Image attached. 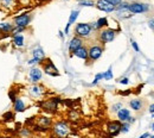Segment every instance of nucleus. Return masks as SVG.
Returning <instances> with one entry per match:
<instances>
[{"label": "nucleus", "instance_id": "f704fd0d", "mask_svg": "<svg viewBox=\"0 0 154 138\" xmlns=\"http://www.w3.org/2000/svg\"><path fill=\"white\" fill-rule=\"evenodd\" d=\"M152 127H153V130H154V124H153V126H152Z\"/></svg>", "mask_w": 154, "mask_h": 138}, {"label": "nucleus", "instance_id": "7c9ffc66", "mask_svg": "<svg viewBox=\"0 0 154 138\" xmlns=\"http://www.w3.org/2000/svg\"><path fill=\"white\" fill-rule=\"evenodd\" d=\"M148 25H149V27H151V29L154 31V19L149 20V21H148Z\"/></svg>", "mask_w": 154, "mask_h": 138}, {"label": "nucleus", "instance_id": "6ab92c4d", "mask_svg": "<svg viewBox=\"0 0 154 138\" xmlns=\"http://www.w3.org/2000/svg\"><path fill=\"white\" fill-rule=\"evenodd\" d=\"M13 43L17 45V47H23L24 45V37L21 35H16L13 37Z\"/></svg>", "mask_w": 154, "mask_h": 138}, {"label": "nucleus", "instance_id": "f8f14e48", "mask_svg": "<svg viewBox=\"0 0 154 138\" xmlns=\"http://www.w3.org/2000/svg\"><path fill=\"white\" fill-rule=\"evenodd\" d=\"M74 55L78 57V59H88V49L84 47V45H82L81 48H78L76 51L74 53Z\"/></svg>", "mask_w": 154, "mask_h": 138}, {"label": "nucleus", "instance_id": "e433bc0d", "mask_svg": "<svg viewBox=\"0 0 154 138\" xmlns=\"http://www.w3.org/2000/svg\"><path fill=\"white\" fill-rule=\"evenodd\" d=\"M151 138H154V136H152V137H151Z\"/></svg>", "mask_w": 154, "mask_h": 138}, {"label": "nucleus", "instance_id": "c85d7f7f", "mask_svg": "<svg viewBox=\"0 0 154 138\" xmlns=\"http://www.w3.org/2000/svg\"><path fill=\"white\" fill-rule=\"evenodd\" d=\"M132 47L134 48V50H135V51H136V53H139V51H140V49H139V47H137V44L135 43L134 40H132Z\"/></svg>", "mask_w": 154, "mask_h": 138}, {"label": "nucleus", "instance_id": "72a5a7b5", "mask_svg": "<svg viewBox=\"0 0 154 138\" xmlns=\"http://www.w3.org/2000/svg\"><path fill=\"white\" fill-rule=\"evenodd\" d=\"M77 2H79V4H83V2H85L87 0H76Z\"/></svg>", "mask_w": 154, "mask_h": 138}, {"label": "nucleus", "instance_id": "f3484780", "mask_svg": "<svg viewBox=\"0 0 154 138\" xmlns=\"http://www.w3.org/2000/svg\"><path fill=\"white\" fill-rule=\"evenodd\" d=\"M32 53H33V59H36L37 62H42L43 59H45V54H44V51H43L40 48L35 49Z\"/></svg>", "mask_w": 154, "mask_h": 138}, {"label": "nucleus", "instance_id": "39448f33", "mask_svg": "<svg viewBox=\"0 0 154 138\" xmlns=\"http://www.w3.org/2000/svg\"><path fill=\"white\" fill-rule=\"evenodd\" d=\"M42 64H43V69H44V72L46 73V74H49V75H52V76H58L59 75V73H58V69L55 67V64L50 61V59H46V62H40Z\"/></svg>", "mask_w": 154, "mask_h": 138}, {"label": "nucleus", "instance_id": "bb28decb", "mask_svg": "<svg viewBox=\"0 0 154 138\" xmlns=\"http://www.w3.org/2000/svg\"><path fill=\"white\" fill-rule=\"evenodd\" d=\"M107 1H108L109 4H112V5H114V6H116V5H120L122 0H107Z\"/></svg>", "mask_w": 154, "mask_h": 138}, {"label": "nucleus", "instance_id": "dca6fc26", "mask_svg": "<svg viewBox=\"0 0 154 138\" xmlns=\"http://www.w3.org/2000/svg\"><path fill=\"white\" fill-rule=\"evenodd\" d=\"M78 11H72L71 12V14H70V18H69V21H68V24H66V27H65V34H68L69 32V29H70V26H71V24H74L75 23V20L77 19V17H78Z\"/></svg>", "mask_w": 154, "mask_h": 138}, {"label": "nucleus", "instance_id": "f03ea898", "mask_svg": "<svg viewBox=\"0 0 154 138\" xmlns=\"http://www.w3.org/2000/svg\"><path fill=\"white\" fill-rule=\"evenodd\" d=\"M102 53H103V47L102 45H100V44L91 45L88 49V59L94 62V61H96L102 56Z\"/></svg>", "mask_w": 154, "mask_h": 138}, {"label": "nucleus", "instance_id": "393cba45", "mask_svg": "<svg viewBox=\"0 0 154 138\" xmlns=\"http://www.w3.org/2000/svg\"><path fill=\"white\" fill-rule=\"evenodd\" d=\"M128 130H129V124H123V125H121V130H120V131L127 132Z\"/></svg>", "mask_w": 154, "mask_h": 138}, {"label": "nucleus", "instance_id": "a878e982", "mask_svg": "<svg viewBox=\"0 0 154 138\" xmlns=\"http://www.w3.org/2000/svg\"><path fill=\"white\" fill-rule=\"evenodd\" d=\"M103 78V74H97L96 76H95V80H94V82H93V85H96L97 82L100 81V80Z\"/></svg>", "mask_w": 154, "mask_h": 138}, {"label": "nucleus", "instance_id": "1a4fd4ad", "mask_svg": "<svg viewBox=\"0 0 154 138\" xmlns=\"http://www.w3.org/2000/svg\"><path fill=\"white\" fill-rule=\"evenodd\" d=\"M83 45V40L75 36L72 40H70V44H69V53H70V56L74 55V53L76 51L78 48H81Z\"/></svg>", "mask_w": 154, "mask_h": 138}, {"label": "nucleus", "instance_id": "cd10ccee", "mask_svg": "<svg viewBox=\"0 0 154 138\" xmlns=\"http://www.w3.org/2000/svg\"><path fill=\"white\" fill-rule=\"evenodd\" d=\"M121 108H122V105H121V104H116V105H114V106H113V111H119V110H121Z\"/></svg>", "mask_w": 154, "mask_h": 138}, {"label": "nucleus", "instance_id": "a211bd4d", "mask_svg": "<svg viewBox=\"0 0 154 138\" xmlns=\"http://www.w3.org/2000/svg\"><path fill=\"white\" fill-rule=\"evenodd\" d=\"M129 105H131L132 110H134V111H140V110L142 108V106H143V104H142V101H141L140 99H134V100H132V101L129 102Z\"/></svg>", "mask_w": 154, "mask_h": 138}, {"label": "nucleus", "instance_id": "0eeeda50", "mask_svg": "<svg viewBox=\"0 0 154 138\" xmlns=\"http://www.w3.org/2000/svg\"><path fill=\"white\" fill-rule=\"evenodd\" d=\"M30 21H31V16H29V14H20V16L14 18V25L17 27H23L24 29L25 26H27L30 24Z\"/></svg>", "mask_w": 154, "mask_h": 138}, {"label": "nucleus", "instance_id": "2f4dec72", "mask_svg": "<svg viewBox=\"0 0 154 138\" xmlns=\"http://www.w3.org/2000/svg\"><path fill=\"white\" fill-rule=\"evenodd\" d=\"M149 112H151V113H154V104L149 106Z\"/></svg>", "mask_w": 154, "mask_h": 138}, {"label": "nucleus", "instance_id": "20e7f679", "mask_svg": "<svg viewBox=\"0 0 154 138\" xmlns=\"http://www.w3.org/2000/svg\"><path fill=\"white\" fill-rule=\"evenodd\" d=\"M54 131H55V133L57 135L58 137H66L69 135V132H70V129H69V126L65 123L59 121V123H57L55 125Z\"/></svg>", "mask_w": 154, "mask_h": 138}, {"label": "nucleus", "instance_id": "5701e85b", "mask_svg": "<svg viewBox=\"0 0 154 138\" xmlns=\"http://www.w3.org/2000/svg\"><path fill=\"white\" fill-rule=\"evenodd\" d=\"M2 118L5 119V120H13L14 119V114L12 112H6V113H4Z\"/></svg>", "mask_w": 154, "mask_h": 138}, {"label": "nucleus", "instance_id": "4468645a", "mask_svg": "<svg viewBox=\"0 0 154 138\" xmlns=\"http://www.w3.org/2000/svg\"><path fill=\"white\" fill-rule=\"evenodd\" d=\"M13 108H14L16 112H24V111L26 110V106H25V104H24L23 100L16 99V100L13 101Z\"/></svg>", "mask_w": 154, "mask_h": 138}, {"label": "nucleus", "instance_id": "412c9836", "mask_svg": "<svg viewBox=\"0 0 154 138\" xmlns=\"http://www.w3.org/2000/svg\"><path fill=\"white\" fill-rule=\"evenodd\" d=\"M42 93H43V92H42V88L38 87V86H33V87L31 88V94H32L33 97H38Z\"/></svg>", "mask_w": 154, "mask_h": 138}, {"label": "nucleus", "instance_id": "b1692460", "mask_svg": "<svg viewBox=\"0 0 154 138\" xmlns=\"http://www.w3.org/2000/svg\"><path fill=\"white\" fill-rule=\"evenodd\" d=\"M39 121H40V124H42V125H44V126H45V125H50V124H51V119H49V118H42Z\"/></svg>", "mask_w": 154, "mask_h": 138}, {"label": "nucleus", "instance_id": "c9c22d12", "mask_svg": "<svg viewBox=\"0 0 154 138\" xmlns=\"http://www.w3.org/2000/svg\"><path fill=\"white\" fill-rule=\"evenodd\" d=\"M59 138H66V137H59Z\"/></svg>", "mask_w": 154, "mask_h": 138}, {"label": "nucleus", "instance_id": "2eb2a0df", "mask_svg": "<svg viewBox=\"0 0 154 138\" xmlns=\"http://www.w3.org/2000/svg\"><path fill=\"white\" fill-rule=\"evenodd\" d=\"M13 26L12 24L10 23H1L0 24V32L1 34H10V32H13Z\"/></svg>", "mask_w": 154, "mask_h": 138}, {"label": "nucleus", "instance_id": "f257e3e1", "mask_svg": "<svg viewBox=\"0 0 154 138\" xmlns=\"http://www.w3.org/2000/svg\"><path fill=\"white\" fill-rule=\"evenodd\" d=\"M91 30H93V26L90 24H87V23H79L77 24L76 27H75V35L79 38H87L90 36L91 34Z\"/></svg>", "mask_w": 154, "mask_h": 138}, {"label": "nucleus", "instance_id": "4be33fe9", "mask_svg": "<svg viewBox=\"0 0 154 138\" xmlns=\"http://www.w3.org/2000/svg\"><path fill=\"white\" fill-rule=\"evenodd\" d=\"M103 79H106V80L113 79V72H112V67H109V69L107 70V73H106V74H103Z\"/></svg>", "mask_w": 154, "mask_h": 138}, {"label": "nucleus", "instance_id": "7ed1b4c3", "mask_svg": "<svg viewBox=\"0 0 154 138\" xmlns=\"http://www.w3.org/2000/svg\"><path fill=\"white\" fill-rule=\"evenodd\" d=\"M115 30L113 29H106V30H102L98 35V40H101L102 43H109L112 40H114L115 38Z\"/></svg>", "mask_w": 154, "mask_h": 138}, {"label": "nucleus", "instance_id": "c756f323", "mask_svg": "<svg viewBox=\"0 0 154 138\" xmlns=\"http://www.w3.org/2000/svg\"><path fill=\"white\" fill-rule=\"evenodd\" d=\"M129 82V80L127 79V78H123V79L120 80V83H122V85H127Z\"/></svg>", "mask_w": 154, "mask_h": 138}, {"label": "nucleus", "instance_id": "9b49d317", "mask_svg": "<svg viewBox=\"0 0 154 138\" xmlns=\"http://www.w3.org/2000/svg\"><path fill=\"white\" fill-rule=\"evenodd\" d=\"M42 72H40V69L38 68H32L31 70H30V80L32 81V82H38L39 80L42 79Z\"/></svg>", "mask_w": 154, "mask_h": 138}, {"label": "nucleus", "instance_id": "473e14b6", "mask_svg": "<svg viewBox=\"0 0 154 138\" xmlns=\"http://www.w3.org/2000/svg\"><path fill=\"white\" fill-rule=\"evenodd\" d=\"M148 136H149L148 133H143L142 136H140V137H139V138H147V137H148Z\"/></svg>", "mask_w": 154, "mask_h": 138}, {"label": "nucleus", "instance_id": "423d86ee", "mask_svg": "<svg viewBox=\"0 0 154 138\" xmlns=\"http://www.w3.org/2000/svg\"><path fill=\"white\" fill-rule=\"evenodd\" d=\"M147 10H148L147 5L142 2H133V4H129L128 6V11L132 13H142V12H146Z\"/></svg>", "mask_w": 154, "mask_h": 138}, {"label": "nucleus", "instance_id": "6e6552de", "mask_svg": "<svg viewBox=\"0 0 154 138\" xmlns=\"http://www.w3.org/2000/svg\"><path fill=\"white\" fill-rule=\"evenodd\" d=\"M96 7L98 10H101L103 12H108V13L109 12H113L115 10V6L112 5V4H109L107 0H97Z\"/></svg>", "mask_w": 154, "mask_h": 138}, {"label": "nucleus", "instance_id": "aec40b11", "mask_svg": "<svg viewBox=\"0 0 154 138\" xmlns=\"http://www.w3.org/2000/svg\"><path fill=\"white\" fill-rule=\"evenodd\" d=\"M108 25V20H107V18H100V19L97 20L96 23V26L97 29H102L103 26H107Z\"/></svg>", "mask_w": 154, "mask_h": 138}, {"label": "nucleus", "instance_id": "ddd939ff", "mask_svg": "<svg viewBox=\"0 0 154 138\" xmlns=\"http://www.w3.org/2000/svg\"><path fill=\"white\" fill-rule=\"evenodd\" d=\"M129 116H131L129 110L121 108V110H119V111H117V118H119L120 121H127V120L129 119Z\"/></svg>", "mask_w": 154, "mask_h": 138}, {"label": "nucleus", "instance_id": "9d476101", "mask_svg": "<svg viewBox=\"0 0 154 138\" xmlns=\"http://www.w3.org/2000/svg\"><path fill=\"white\" fill-rule=\"evenodd\" d=\"M120 130H121V123L120 121H110L109 124H108V131L112 133V135H116L117 132H120Z\"/></svg>", "mask_w": 154, "mask_h": 138}]
</instances>
